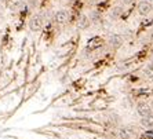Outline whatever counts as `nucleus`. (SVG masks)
<instances>
[{
	"instance_id": "nucleus-15",
	"label": "nucleus",
	"mask_w": 153,
	"mask_h": 139,
	"mask_svg": "<svg viewBox=\"0 0 153 139\" xmlns=\"http://www.w3.org/2000/svg\"><path fill=\"white\" fill-rule=\"evenodd\" d=\"M148 1H150V3H152V1H153V0H148Z\"/></svg>"
},
{
	"instance_id": "nucleus-5",
	"label": "nucleus",
	"mask_w": 153,
	"mask_h": 139,
	"mask_svg": "<svg viewBox=\"0 0 153 139\" xmlns=\"http://www.w3.org/2000/svg\"><path fill=\"white\" fill-rule=\"evenodd\" d=\"M135 112L138 114L139 117H146V116H149L152 114V107H150L149 104H146V102H139L135 107Z\"/></svg>"
},
{
	"instance_id": "nucleus-12",
	"label": "nucleus",
	"mask_w": 153,
	"mask_h": 139,
	"mask_svg": "<svg viewBox=\"0 0 153 139\" xmlns=\"http://www.w3.org/2000/svg\"><path fill=\"white\" fill-rule=\"evenodd\" d=\"M121 6H130V4L135 3V0H119Z\"/></svg>"
},
{
	"instance_id": "nucleus-4",
	"label": "nucleus",
	"mask_w": 153,
	"mask_h": 139,
	"mask_svg": "<svg viewBox=\"0 0 153 139\" xmlns=\"http://www.w3.org/2000/svg\"><path fill=\"white\" fill-rule=\"evenodd\" d=\"M117 136L120 139H134L137 136V129L131 125H123L117 128Z\"/></svg>"
},
{
	"instance_id": "nucleus-2",
	"label": "nucleus",
	"mask_w": 153,
	"mask_h": 139,
	"mask_svg": "<svg viewBox=\"0 0 153 139\" xmlns=\"http://www.w3.org/2000/svg\"><path fill=\"white\" fill-rule=\"evenodd\" d=\"M53 19L58 26H64V25H66L69 22V19H71V13H69L68 8H58V10L54 13Z\"/></svg>"
},
{
	"instance_id": "nucleus-1",
	"label": "nucleus",
	"mask_w": 153,
	"mask_h": 139,
	"mask_svg": "<svg viewBox=\"0 0 153 139\" xmlns=\"http://www.w3.org/2000/svg\"><path fill=\"white\" fill-rule=\"evenodd\" d=\"M47 18H46V14L44 11H39V13H35L32 17L29 18V22H28V28L30 29V32L33 33H37L40 32L46 24Z\"/></svg>"
},
{
	"instance_id": "nucleus-7",
	"label": "nucleus",
	"mask_w": 153,
	"mask_h": 139,
	"mask_svg": "<svg viewBox=\"0 0 153 139\" xmlns=\"http://www.w3.org/2000/svg\"><path fill=\"white\" fill-rule=\"evenodd\" d=\"M90 25H91V19L87 14H82L80 18L77 19V26L79 29H82V30H85V29H88Z\"/></svg>"
},
{
	"instance_id": "nucleus-9",
	"label": "nucleus",
	"mask_w": 153,
	"mask_h": 139,
	"mask_svg": "<svg viewBox=\"0 0 153 139\" xmlns=\"http://www.w3.org/2000/svg\"><path fill=\"white\" fill-rule=\"evenodd\" d=\"M24 7H25V1L24 0H11L10 1L11 11H21Z\"/></svg>"
},
{
	"instance_id": "nucleus-6",
	"label": "nucleus",
	"mask_w": 153,
	"mask_h": 139,
	"mask_svg": "<svg viewBox=\"0 0 153 139\" xmlns=\"http://www.w3.org/2000/svg\"><path fill=\"white\" fill-rule=\"evenodd\" d=\"M124 40H126V37L121 33H113V35H111L109 36V44H111L113 48H119V47L121 46V44L124 43Z\"/></svg>"
},
{
	"instance_id": "nucleus-3",
	"label": "nucleus",
	"mask_w": 153,
	"mask_h": 139,
	"mask_svg": "<svg viewBox=\"0 0 153 139\" xmlns=\"http://www.w3.org/2000/svg\"><path fill=\"white\" fill-rule=\"evenodd\" d=\"M137 13L141 17H149L153 13V6L148 0H139L137 3Z\"/></svg>"
},
{
	"instance_id": "nucleus-10",
	"label": "nucleus",
	"mask_w": 153,
	"mask_h": 139,
	"mask_svg": "<svg viewBox=\"0 0 153 139\" xmlns=\"http://www.w3.org/2000/svg\"><path fill=\"white\" fill-rule=\"evenodd\" d=\"M143 73H145L146 77H153V62L149 64L145 69H143Z\"/></svg>"
},
{
	"instance_id": "nucleus-11",
	"label": "nucleus",
	"mask_w": 153,
	"mask_h": 139,
	"mask_svg": "<svg viewBox=\"0 0 153 139\" xmlns=\"http://www.w3.org/2000/svg\"><path fill=\"white\" fill-rule=\"evenodd\" d=\"M24 1H25V4H28L29 7L32 8L37 7V4H39V0H24Z\"/></svg>"
},
{
	"instance_id": "nucleus-16",
	"label": "nucleus",
	"mask_w": 153,
	"mask_h": 139,
	"mask_svg": "<svg viewBox=\"0 0 153 139\" xmlns=\"http://www.w3.org/2000/svg\"><path fill=\"white\" fill-rule=\"evenodd\" d=\"M152 6H153V1H152Z\"/></svg>"
},
{
	"instance_id": "nucleus-13",
	"label": "nucleus",
	"mask_w": 153,
	"mask_h": 139,
	"mask_svg": "<svg viewBox=\"0 0 153 139\" xmlns=\"http://www.w3.org/2000/svg\"><path fill=\"white\" fill-rule=\"evenodd\" d=\"M121 13H123V11H121V7H114L113 8V14L114 15H117L119 17V15H121Z\"/></svg>"
},
{
	"instance_id": "nucleus-8",
	"label": "nucleus",
	"mask_w": 153,
	"mask_h": 139,
	"mask_svg": "<svg viewBox=\"0 0 153 139\" xmlns=\"http://www.w3.org/2000/svg\"><path fill=\"white\" fill-rule=\"evenodd\" d=\"M139 124L145 129H153V113L149 114V116H146V117H141Z\"/></svg>"
},
{
	"instance_id": "nucleus-14",
	"label": "nucleus",
	"mask_w": 153,
	"mask_h": 139,
	"mask_svg": "<svg viewBox=\"0 0 153 139\" xmlns=\"http://www.w3.org/2000/svg\"><path fill=\"white\" fill-rule=\"evenodd\" d=\"M0 3H3V4H4V3H7V0H0Z\"/></svg>"
}]
</instances>
